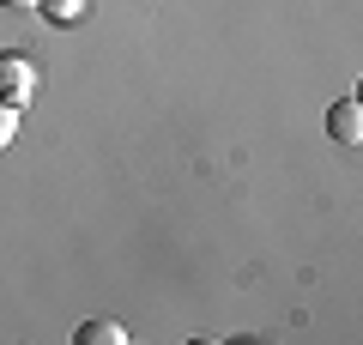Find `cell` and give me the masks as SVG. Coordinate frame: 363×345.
I'll return each mask as SVG.
<instances>
[{
  "label": "cell",
  "mask_w": 363,
  "mask_h": 345,
  "mask_svg": "<svg viewBox=\"0 0 363 345\" xmlns=\"http://www.w3.org/2000/svg\"><path fill=\"white\" fill-rule=\"evenodd\" d=\"M37 6H43V18H49V25H79L91 0H37Z\"/></svg>",
  "instance_id": "277c9868"
},
{
  "label": "cell",
  "mask_w": 363,
  "mask_h": 345,
  "mask_svg": "<svg viewBox=\"0 0 363 345\" xmlns=\"http://www.w3.org/2000/svg\"><path fill=\"white\" fill-rule=\"evenodd\" d=\"M79 345H128V327L121 321H85L79 327Z\"/></svg>",
  "instance_id": "3957f363"
},
{
  "label": "cell",
  "mask_w": 363,
  "mask_h": 345,
  "mask_svg": "<svg viewBox=\"0 0 363 345\" xmlns=\"http://www.w3.org/2000/svg\"><path fill=\"white\" fill-rule=\"evenodd\" d=\"M18 115H25V109H13V103L0 97V152H6V146L18 140Z\"/></svg>",
  "instance_id": "5b68a950"
},
{
  "label": "cell",
  "mask_w": 363,
  "mask_h": 345,
  "mask_svg": "<svg viewBox=\"0 0 363 345\" xmlns=\"http://www.w3.org/2000/svg\"><path fill=\"white\" fill-rule=\"evenodd\" d=\"M0 6H6V13H25V6H37V0H0Z\"/></svg>",
  "instance_id": "8992f818"
},
{
  "label": "cell",
  "mask_w": 363,
  "mask_h": 345,
  "mask_svg": "<svg viewBox=\"0 0 363 345\" xmlns=\"http://www.w3.org/2000/svg\"><path fill=\"white\" fill-rule=\"evenodd\" d=\"M37 85H43V73H37V61H30L25 49H6V55H0V97L13 103V109H25V103L37 97Z\"/></svg>",
  "instance_id": "6da1fadb"
},
{
  "label": "cell",
  "mask_w": 363,
  "mask_h": 345,
  "mask_svg": "<svg viewBox=\"0 0 363 345\" xmlns=\"http://www.w3.org/2000/svg\"><path fill=\"white\" fill-rule=\"evenodd\" d=\"M327 133H333L339 146H357V140H363V109H357V97H339L333 109H327Z\"/></svg>",
  "instance_id": "7a4b0ae2"
}]
</instances>
